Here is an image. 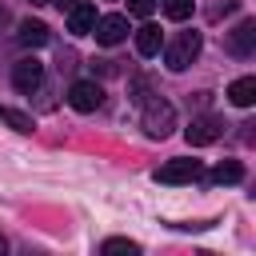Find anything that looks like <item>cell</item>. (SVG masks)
Masks as SVG:
<instances>
[{
    "label": "cell",
    "mask_w": 256,
    "mask_h": 256,
    "mask_svg": "<svg viewBox=\"0 0 256 256\" xmlns=\"http://www.w3.org/2000/svg\"><path fill=\"white\" fill-rule=\"evenodd\" d=\"M200 32H180V36H172L168 44H160L164 48V64L172 68V72H184V68H192V60L200 56Z\"/></svg>",
    "instance_id": "1"
},
{
    "label": "cell",
    "mask_w": 256,
    "mask_h": 256,
    "mask_svg": "<svg viewBox=\"0 0 256 256\" xmlns=\"http://www.w3.org/2000/svg\"><path fill=\"white\" fill-rule=\"evenodd\" d=\"M172 128H176V108H172L168 100H160V96L148 100V104H144V132H148L152 140H164Z\"/></svg>",
    "instance_id": "2"
},
{
    "label": "cell",
    "mask_w": 256,
    "mask_h": 256,
    "mask_svg": "<svg viewBox=\"0 0 256 256\" xmlns=\"http://www.w3.org/2000/svg\"><path fill=\"white\" fill-rule=\"evenodd\" d=\"M68 104H72L76 112H96V108L104 104V88H100L96 80H76V84L68 88Z\"/></svg>",
    "instance_id": "3"
},
{
    "label": "cell",
    "mask_w": 256,
    "mask_h": 256,
    "mask_svg": "<svg viewBox=\"0 0 256 256\" xmlns=\"http://www.w3.org/2000/svg\"><path fill=\"white\" fill-rule=\"evenodd\" d=\"M184 136H188V144H196V148H200V144H212V140L224 136V120H220V116H196Z\"/></svg>",
    "instance_id": "4"
},
{
    "label": "cell",
    "mask_w": 256,
    "mask_h": 256,
    "mask_svg": "<svg viewBox=\"0 0 256 256\" xmlns=\"http://www.w3.org/2000/svg\"><path fill=\"white\" fill-rule=\"evenodd\" d=\"M92 36H96L104 48L120 44V40L128 36V16H96V28H92Z\"/></svg>",
    "instance_id": "5"
},
{
    "label": "cell",
    "mask_w": 256,
    "mask_h": 256,
    "mask_svg": "<svg viewBox=\"0 0 256 256\" xmlns=\"http://www.w3.org/2000/svg\"><path fill=\"white\" fill-rule=\"evenodd\" d=\"M40 80H44V64H40L36 56H28V60H20V64L12 68V84H16V92H36Z\"/></svg>",
    "instance_id": "6"
},
{
    "label": "cell",
    "mask_w": 256,
    "mask_h": 256,
    "mask_svg": "<svg viewBox=\"0 0 256 256\" xmlns=\"http://www.w3.org/2000/svg\"><path fill=\"white\" fill-rule=\"evenodd\" d=\"M228 52L232 56H252L256 52V20H240L228 32Z\"/></svg>",
    "instance_id": "7"
},
{
    "label": "cell",
    "mask_w": 256,
    "mask_h": 256,
    "mask_svg": "<svg viewBox=\"0 0 256 256\" xmlns=\"http://www.w3.org/2000/svg\"><path fill=\"white\" fill-rule=\"evenodd\" d=\"M196 176H200V160H168V164L156 172L160 184H188V180H196Z\"/></svg>",
    "instance_id": "8"
},
{
    "label": "cell",
    "mask_w": 256,
    "mask_h": 256,
    "mask_svg": "<svg viewBox=\"0 0 256 256\" xmlns=\"http://www.w3.org/2000/svg\"><path fill=\"white\" fill-rule=\"evenodd\" d=\"M92 28H96V4L76 0V4L68 8V32H76V36H92Z\"/></svg>",
    "instance_id": "9"
},
{
    "label": "cell",
    "mask_w": 256,
    "mask_h": 256,
    "mask_svg": "<svg viewBox=\"0 0 256 256\" xmlns=\"http://www.w3.org/2000/svg\"><path fill=\"white\" fill-rule=\"evenodd\" d=\"M16 40L24 44V48H44L48 44V24L44 20H20V28H16Z\"/></svg>",
    "instance_id": "10"
},
{
    "label": "cell",
    "mask_w": 256,
    "mask_h": 256,
    "mask_svg": "<svg viewBox=\"0 0 256 256\" xmlns=\"http://www.w3.org/2000/svg\"><path fill=\"white\" fill-rule=\"evenodd\" d=\"M228 100H232L236 108H252V104H256V76H240V80H232Z\"/></svg>",
    "instance_id": "11"
},
{
    "label": "cell",
    "mask_w": 256,
    "mask_h": 256,
    "mask_svg": "<svg viewBox=\"0 0 256 256\" xmlns=\"http://www.w3.org/2000/svg\"><path fill=\"white\" fill-rule=\"evenodd\" d=\"M160 44H164V40H160V28H156V24H144V28L136 32V52H140V56H160Z\"/></svg>",
    "instance_id": "12"
},
{
    "label": "cell",
    "mask_w": 256,
    "mask_h": 256,
    "mask_svg": "<svg viewBox=\"0 0 256 256\" xmlns=\"http://www.w3.org/2000/svg\"><path fill=\"white\" fill-rule=\"evenodd\" d=\"M212 176H216V184H240V180H244V168H240L236 160H224Z\"/></svg>",
    "instance_id": "13"
},
{
    "label": "cell",
    "mask_w": 256,
    "mask_h": 256,
    "mask_svg": "<svg viewBox=\"0 0 256 256\" xmlns=\"http://www.w3.org/2000/svg\"><path fill=\"white\" fill-rule=\"evenodd\" d=\"M196 8V0H164V16L168 20H188Z\"/></svg>",
    "instance_id": "14"
},
{
    "label": "cell",
    "mask_w": 256,
    "mask_h": 256,
    "mask_svg": "<svg viewBox=\"0 0 256 256\" xmlns=\"http://www.w3.org/2000/svg\"><path fill=\"white\" fill-rule=\"evenodd\" d=\"M0 120H8L16 132H32V116H24V112H12V108H4V112H0Z\"/></svg>",
    "instance_id": "15"
},
{
    "label": "cell",
    "mask_w": 256,
    "mask_h": 256,
    "mask_svg": "<svg viewBox=\"0 0 256 256\" xmlns=\"http://www.w3.org/2000/svg\"><path fill=\"white\" fill-rule=\"evenodd\" d=\"M104 252H108V256H112V252H128V256H136V252H140V244H136V240L116 236V240H104Z\"/></svg>",
    "instance_id": "16"
},
{
    "label": "cell",
    "mask_w": 256,
    "mask_h": 256,
    "mask_svg": "<svg viewBox=\"0 0 256 256\" xmlns=\"http://www.w3.org/2000/svg\"><path fill=\"white\" fill-rule=\"evenodd\" d=\"M128 12L132 16H152L156 12V0H128Z\"/></svg>",
    "instance_id": "17"
},
{
    "label": "cell",
    "mask_w": 256,
    "mask_h": 256,
    "mask_svg": "<svg viewBox=\"0 0 256 256\" xmlns=\"http://www.w3.org/2000/svg\"><path fill=\"white\" fill-rule=\"evenodd\" d=\"M52 4H56V8H60V12H68V8H72V4H76V0H52Z\"/></svg>",
    "instance_id": "18"
},
{
    "label": "cell",
    "mask_w": 256,
    "mask_h": 256,
    "mask_svg": "<svg viewBox=\"0 0 256 256\" xmlns=\"http://www.w3.org/2000/svg\"><path fill=\"white\" fill-rule=\"evenodd\" d=\"M4 24H8V8L0 4V28H4Z\"/></svg>",
    "instance_id": "19"
},
{
    "label": "cell",
    "mask_w": 256,
    "mask_h": 256,
    "mask_svg": "<svg viewBox=\"0 0 256 256\" xmlns=\"http://www.w3.org/2000/svg\"><path fill=\"white\" fill-rule=\"evenodd\" d=\"M4 248H8V244H4V236H0V252H4Z\"/></svg>",
    "instance_id": "20"
},
{
    "label": "cell",
    "mask_w": 256,
    "mask_h": 256,
    "mask_svg": "<svg viewBox=\"0 0 256 256\" xmlns=\"http://www.w3.org/2000/svg\"><path fill=\"white\" fill-rule=\"evenodd\" d=\"M32 4H44V0H32Z\"/></svg>",
    "instance_id": "21"
},
{
    "label": "cell",
    "mask_w": 256,
    "mask_h": 256,
    "mask_svg": "<svg viewBox=\"0 0 256 256\" xmlns=\"http://www.w3.org/2000/svg\"><path fill=\"white\" fill-rule=\"evenodd\" d=\"M0 112H4V108H0Z\"/></svg>",
    "instance_id": "22"
}]
</instances>
